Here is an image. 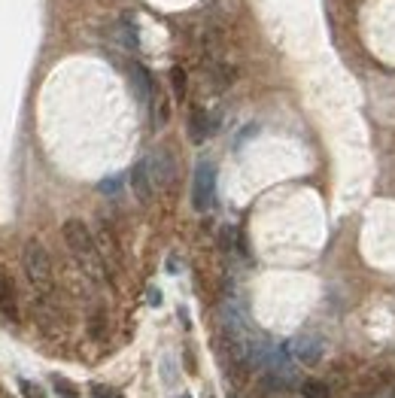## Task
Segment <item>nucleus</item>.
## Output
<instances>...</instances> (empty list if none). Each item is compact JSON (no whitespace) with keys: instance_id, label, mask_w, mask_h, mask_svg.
<instances>
[{"instance_id":"f257e3e1","label":"nucleus","mask_w":395,"mask_h":398,"mask_svg":"<svg viewBox=\"0 0 395 398\" xmlns=\"http://www.w3.org/2000/svg\"><path fill=\"white\" fill-rule=\"evenodd\" d=\"M61 234H64V243L67 250L73 252L76 264L83 268L91 280H104L107 277V264H104V256H100V247L98 240L91 238V231L83 219H67L64 228H61Z\"/></svg>"},{"instance_id":"f03ea898","label":"nucleus","mask_w":395,"mask_h":398,"mask_svg":"<svg viewBox=\"0 0 395 398\" xmlns=\"http://www.w3.org/2000/svg\"><path fill=\"white\" fill-rule=\"evenodd\" d=\"M22 268H25V277L30 283V289L37 295H52L55 289V277H52V259H49L46 247L40 243L37 238H30L22 250Z\"/></svg>"},{"instance_id":"7ed1b4c3","label":"nucleus","mask_w":395,"mask_h":398,"mask_svg":"<svg viewBox=\"0 0 395 398\" xmlns=\"http://www.w3.org/2000/svg\"><path fill=\"white\" fill-rule=\"evenodd\" d=\"M216 201V168L213 161H198L195 177H191V207L198 213H207Z\"/></svg>"},{"instance_id":"20e7f679","label":"nucleus","mask_w":395,"mask_h":398,"mask_svg":"<svg viewBox=\"0 0 395 398\" xmlns=\"http://www.w3.org/2000/svg\"><path fill=\"white\" fill-rule=\"evenodd\" d=\"M289 350H292V359L301 365H319L322 356H326V344L317 334H298Z\"/></svg>"},{"instance_id":"39448f33","label":"nucleus","mask_w":395,"mask_h":398,"mask_svg":"<svg viewBox=\"0 0 395 398\" xmlns=\"http://www.w3.org/2000/svg\"><path fill=\"white\" fill-rule=\"evenodd\" d=\"M146 168H149V177L155 182V189H167L174 182V158H170L167 149H155L143 158Z\"/></svg>"},{"instance_id":"423d86ee","label":"nucleus","mask_w":395,"mask_h":398,"mask_svg":"<svg viewBox=\"0 0 395 398\" xmlns=\"http://www.w3.org/2000/svg\"><path fill=\"white\" fill-rule=\"evenodd\" d=\"M0 313L6 320L18 322V298H16V283L9 277L6 268H0Z\"/></svg>"},{"instance_id":"0eeeda50","label":"nucleus","mask_w":395,"mask_h":398,"mask_svg":"<svg viewBox=\"0 0 395 398\" xmlns=\"http://www.w3.org/2000/svg\"><path fill=\"white\" fill-rule=\"evenodd\" d=\"M131 189H134L140 204H149L152 195H155V182H152V177H149L146 161H137V165L131 168Z\"/></svg>"},{"instance_id":"6e6552de","label":"nucleus","mask_w":395,"mask_h":398,"mask_svg":"<svg viewBox=\"0 0 395 398\" xmlns=\"http://www.w3.org/2000/svg\"><path fill=\"white\" fill-rule=\"evenodd\" d=\"M210 131H213V125H210L207 110L195 104V107L189 110V140L191 143H204L210 137Z\"/></svg>"},{"instance_id":"1a4fd4ad","label":"nucleus","mask_w":395,"mask_h":398,"mask_svg":"<svg viewBox=\"0 0 395 398\" xmlns=\"http://www.w3.org/2000/svg\"><path fill=\"white\" fill-rule=\"evenodd\" d=\"M131 86H134V95L140 104H149L152 95H155V83H152L149 70L143 64H131Z\"/></svg>"},{"instance_id":"9d476101","label":"nucleus","mask_w":395,"mask_h":398,"mask_svg":"<svg viewBox=\"0 0 395 398\" xmlns=\"http://www.w3.org/2000/svg\"><path fill=\"white\" fill-rule=\"evenodd\" d=\"M100 256H104V262L110 259L113 264H119V243H116L113 231H110L107 226L100 228Z\"/></svg>"},{"instance_id":"9b49d317","label":"nucleus","mask_w":395,"mask_h":398,"mask_svg":"<svg viewBox=\"0 0 395 398\" xmlns=\"http://www.w3.org/2000/svg\"><path fill=\"white\" fill-rule=\"evenodd\" d=\"M170 88H174V98H186V88H189V76H186V70H182L179 64L177 67H170Z\"/></svg>"},{"instance_id":"f8f14e48","label":"nucleus","mask_w":395,"mask_h":398,"mask_svg":"<svg viewBox=\"0 0 395 398\" xmlns=\"http://www.w3.org/2000/svg\"><path fill=\"white\" fill-rule=\"evenodd\" d=\"M301 395L304 398H331V390L322 380H304L301 383Z\"/></svg>"},{"instance_id":"ddd939ff","label":"nucleus","mask_w":395,"mask_h":398,"mask_svg":"<svg viewBox=\"0 0 395 398\" xmlns=\"http://www.w3.org/2000/svg\"><path fill=\"white\" fill-rule=\"evenodd\" d=\"M18 390H22V395H25V398H46L43 386L34 383V380H18Z\"/></svg>"},{"instance_id":"4468645a","label":"nucleus","mask_w":395,"mask_h":398,"mask_svg":"<svg viewBox=\"0 0 395 398\" xmlns=\"http://www.w3.org/2000/svg\"><path fill=\"white\" fill-rule=\"evenodd\" d=\"M91 334H95V338H104V313H95L91 316Z\"/></svg>"},{"instance_id":"2eb2a0df","label":"nucleus","mask_w":395,"mask_h":398,"mask_svg":"<svg viewBox=\"0 0 395 398\" xmlns=\"http://www.w3.org/2000/svg\"><path fill=\"white\" fill-rule=\"evenodd\" d=\"M55 390L61 398H76V390H73V383H67V380H55Z\"/></svg>"},{"instance_id":"dca6fc26","label":"nucleus","mask_w":395,"mask_h":398,"mask_svg":"<svg viewBox=\"0 0 395 398\" xmlns=\"http://www.w3.org/2000/svg\"><path fill=\"white\" fill-rule=\"evenodd\" d=\"M95 395H98V398H119L116 392H110V390H104V386H95Z\"/></svg>"},{"instance_id":"f3484780","label":"nucleus","mask_w":395,"mask_h":398,"mask_svg":"<svg viewBox=\"0 0 395 398\" xmlns=\"http://www.w3.org/2000/svg\"><path fill=\"white\" fill-rule=\"evenodd\" d=\"M179 398H191V395H179Z\"/></svg>"}]
</instances>
